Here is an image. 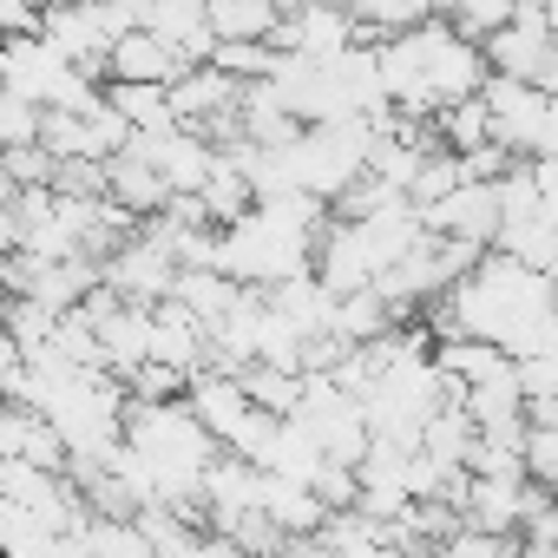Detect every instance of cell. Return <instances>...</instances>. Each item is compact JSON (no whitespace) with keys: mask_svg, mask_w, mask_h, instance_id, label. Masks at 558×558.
Returning a JSON list of instances; mask_svg holds the SVG:
<instances>
[{"mask_svg":"<svg viewBox=\"0 0 558 558\" xmlns=\"http://www.w3.org/2000/svg\"><path fill=\"white\" fill-rule=\"evenodd\" d=\"M480 99H486V132L506 158H551V132H558V106L551 93L525 86V80H499L486 73L480 80Z\"/></svg>","mask_w":558,"mask_h":558,"instance_id":"obj_2","label":"cell"},{"mask_svg":"<svg viewBox=\"0 0 558 558\" xmlns=\"http://www.w3.org/2000/svg\"><path fill=\"white\" fill-rule=\"evenodd\" d=\"M519 473L551 493V480H558V427L551 421H525L519 427Z\"/></svg>","mask_w":558,"mask_h":558,"instance_id":"obj_6","label":"cell"},{"mask_svg":"<svg viewBox=\"0 0 558 558\" xmlns=\"http://www.w3.org/2000/svg\"><path fill=\"white\" fill-rule=\"evenodd\" d=\"M99 99L125 119V132H165V125H178L171 119V99H165V86H138V80H106L99 86Z\"/></svg>","mask_w":558,"mask_h":558,"instance_id":"obj_5","label":"cell"},{"mask_svg":"<svg viewBox=\"0 0 558 558\" xmlns=\"http://www.w3.org/2000/svg\"><path fill=\"white\" fill-rule=\"evenodd\" d=\"M184 66H178V53L158 40V34H145V27H125L112 47H106V80H138V86H171Z\"/></svg>","mask_w":558,"mask_h":558,"instance_id":"obj_4","label":"cell"},{"mask_svg":"<svg viewBox=\"0 0 558 558\" xmlns=\"http://www.w3.org/2000/svg\"><path fill=\"white\" fill-rule=\"evenodd\" d=\"M480 60H486V73H499V80H525V86L551 93V86H558L551 0H512V21L480 40Z\"/></svg>","mask_w":558,"mask_h":558,"instance_id":"obj_1","label":"cell"},{"mask_svg":"<svg viewBox=\"0 0 558 558\" xmlns=\"http://www.w3.org/2000/svg\"><path fill=\"white\" fill-rule=\"evenodd\" d=\"M8 250H21V230H14V210L0 204V256H8Z\"/></svg>","mask_w":558,"mask_h":558,"instance_id":"obj_9","label":"cell"},{"mask_svg":"<svg viewBox=\"0 0 558 558\" xmlns=\"http://www.w3.org/2000/svg\"><path fill=\"white\" fill-rule=\"evenodd\" d=\"M269 47L296 53V60H336V53L362 47V27L349 21V8H336V0H296V8H283V21H276Z\"/></svg>","mask_w":558,"mask_h":558,"instance_id":"obj_3","label":"cell"},{"mask_svg":"<svg viewBox=\"0 0 558 558\" xmlns=\"http://www.w3.org/2000/svg\"><path fill=\"white\" fill-rule=\"evenodd\" d=\"M460 40H486V34H499L506 21H512V0H447V14H440Z\"/></svg>","mask_w":558,"mask_h":558,"instance_id":"obj_7","label":"cell"},{"mask_svg":"<svg viewBox=\"0 0 558 558\" xmlns=\"http://www.w3.org/2000/svg\"><path fill=\"white\" fill-rule=\"evenodd\" d=\"M197 558H250V551H243V545H230L223 532H204V538H197Z\"/></svg>","mask_w":558,"mask_h":558,"instance_id":"obj_8","label":"cell"}]
</instances>
